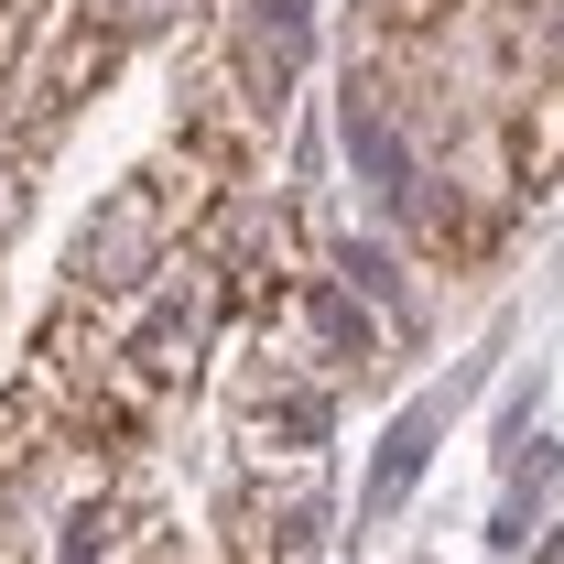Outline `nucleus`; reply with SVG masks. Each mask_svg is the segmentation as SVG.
<instances>
[{
  "label": "nucleus",
  "mask_w": 564,
  "mask_h": 564,
  "mask_svg": "<svg viewBox=\"0 0 564 564\" xmlns=\"http://www.w3.org/2000/svg\"><path fill=\"white\" fill-rule=\"evenodd\" d=\"M228 185H239V174H217L196 141H163V152L131 163V174L98 196V217L76 228L66 293H76V304H120V293H141V282H163V272H174V250L217 217Z\"/></svg>",
  "instance_id": "1"
},
{
  "label": "nucleus",
  "mask_w": 564,
  "mask_h": 564,
  "mask_svg": "<svg viewBox=\"0 0 564 564\" xmlns=\"http://www.w3.org/2000/svg\"><path fill=\"white\" fill-rule=\"evenodd\" d=\"M499 163H510L521 196L564 185V66H532L510 87V109H499Z\"/></svg>",
  "instance_id": "2"
},
{
  "label": "nucleus",
  "mask_w": 564,
  "mask_h": 564,
  "mask_svg": "<svg viewBox=\"0 0 564 564\" xmlns=\"http://www.w3.org/2000/svg\"><path fill=\"white\" fill-rule=\"evenodd\" d=\"M315 499H326V478H315V467H293V478H282V499L250 478V489L228 499V521H217V532H228V564H293L304 521H315Z\"/></svg>",
  "instance_id": "3"
},
{
  "label": "nucleus",
  "mask_w": 564,
  "mask_h": 564,
  "mask_svg": "<svg viewBox=\"0 0 564 564\" xmlns=\"http://www.w3.org/2000/svg\"><path fill=\"white\" fill-rule=\"evenodd\" d=\"M55 434H76V402L44 380V369H22V380H0V478H22Z\"/></svg>",
  "instance_id": "4"
}]
</instances>
